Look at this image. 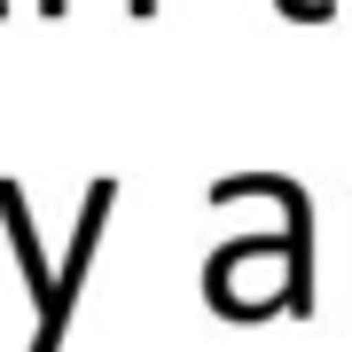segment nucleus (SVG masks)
Returning <instances> with one entry per match:
<instances>
[{
  "instance_id": "nucleus-1",
  "label": "nucleus",
  "mask_w": 352,
  "mask_h": 352,
  "mask_svg": "<svg viewBox=\"0 0 352 352\" xmlns=\"http://www.w3.org/2000/svg\"><path fill=\"white\" fill-rule=\"evenodd\" d=\"M110 204H118V180H94L87 204H78L71 251H63V258H47V251H39V227H32L24 188H16V180H0V235H8L16 274H24L32 305H39V329H32V344H24V352H63L71 305H78V289H87V266H94V251H102V227H110Z\"/></svg>"
},
{
  "instance_id": "nucleus-2",
  "label": "nucleus",
  "mask_w": 352,
  "mask_h": 352,
  "mask_svg": "<svg viewBox=\"0 0 352 352\" xmlns=\"http://www.w3.org/2000/svg\"><path fill=\"white\" fill-rule=\"evenodd\" d=\"M282 188V212L289 227L282 235H251V243H227V251L204 266V298H212V314L227 321H258V314H314V243H305V196L289 188V180L274 173Z\"/></svg>"
},
{
  "instance_id": "nucleus-3",
  "label": "nucleus",
  "mask_w": 352,
  "mask_h": 352,
  "mask_svg": "<svg viewBox=\"0 0 352 352\" xmlns=\"http://www.w3.org/2000/svg\"><path fill=\"white\" fill-rule=\"evenodd\" d=\"M274 8H282V16H305V24H321V16H329V0H274Z\"/></svg>"
},
{
  "instance_id": "nucleus-4",
  "label": "nucleus",
  "mask_w": 352,
  "mask_h": 352,
  "mask_svg": "<svg viewBox=\"0 0 352 352\" xmlns=\"http://www.w3.org/2000/svg\"><path fill=\"white\" fill-rule=\"evenodd\" d=\"M39 8H47V16H63V0H39Z\"/></svg>"
}]
</instances>
